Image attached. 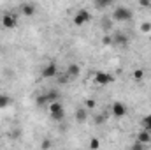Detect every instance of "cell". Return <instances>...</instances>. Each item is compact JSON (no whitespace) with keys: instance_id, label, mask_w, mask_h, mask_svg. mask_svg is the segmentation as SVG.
<instances>
[{"instance_id":"4fadbf2b","label":"cell","mask_w":151,"mask_h":150,"mask_svg":"<svg viewBox=\"0 0 151 150\" xmlns=\"http://www.w3.org/2000/svg\"><path fill=\"white\" fill-rule=\"evenodd\" d=\"M114 0H95V5L97 9H107L109 5H113Z\"/></svg>"},{"instance_id":"2e32d148","label":"cell","mask_w":151,"mask_h":150,"mask_svg":"<svg viewBox=\"0 0 151 150\" xmlns=\"http://www.w3.org/2000/svg\"><path fill=\"white\" fill-rule=\"evenodd\" d=\"M141 32H142V34H148V32H151V23H150V21L141 23Z\"/></svg>"},{"instance_id":"7402d4cb","label":"cell","mask_w":151,"mask_h":150,"mask_svg":"<svg viewBox=\"0 0 151 150\" xmlns=\"http://www.w3.org/2000/svg\"><path fill=\"white\" fill-rule=\"evenodd\" d=\"M86 108H95V101L88 99V101H86Z\"/></svg>"},{"instance_id":"8992f818","label":"cell","mask_w":151,"mask_h":150,"mask_svg":"<svg viewBox=\"0 0 151 150\" xmlns=\"http://www.w3.org/2000/svg\"><path fill=\"white\" fill-rule=\"evenodd\" d=\"M2 25L5 27V28H14L16 25H18V20H16V16L14 14H4L2 16Z\"/></svg>"},{"instance_id":"30bf717a","label":"cell","mask_w":151,"mask_h":150,"mask_svg":"<svg viewBox=\"0 0 151 150\" xmlns=\"http://www.w3.org/2000/svg\"><path fill=\"white\" fill-rule=\"evenodd\" d=\"M113 42L118 44V46H127V44H128V37H127L125 34H116L113 37Z\"/></svg>"},{"instance_id":"9a60e30c","label":"cell","mask_w":151,"mask_h":150,"mask_svg":"<svg viewBox=\"0 0 151 150\" xmlns=\"http://www.w3.org/2000/svg\"><path fill=\"white\" fill-rule=\"evenodd\" d=\"M132 76H134L135 81H142V78H144V71H142V69H135Z\"/></svg>"},{"instance_id":"603a6c76","label":"cell","mask_w":151,"mask_h":150,"mask_svg":"<svg viewBox=\"0 0 151 150\" xmlns=\"http://www.w3.org/2000/svg\"><path fill=\"white\" fill-rule=\"evenodd\" d=\"M47 147H51V143L49 141H42V149H47Z\"/></svg>"},{"instance_id":"e0dca14e","label":"cell","mask_w":151,"mask_h":150,"mask_svg":"<svg viewBox=\"0 0 151 150\" xmlns=\"http://www.w3.org/2000/svg\"><path fill=\"white\" fill-rule=\"evenodd\" d=\"M142 127H144V129H150L151 127V115H148V117L142 118Z\"/></svg>"},{"instance_id":"ffe728a7","label":"cell","mask_w":151,"mask_h":150,"mask_svg":"<svg viewBox=\"0 0 151 150\" xmlns=\"http://www.w3.org/2000/svg\"><path fill=\"white\" fill-rule=\"evenodd\" d=\"M144 147H146L144 143H141V141H137V143H135V145H134L132 149H134V150H141V149H144Z\"/></svg>"},{"instance_id":"ac0fdd59","label":"cell","mask_w":151,"mask_h":150,"mask_svg":"<svg viewBox=\"0 0 151 150\" xmlns=\"http://www.w3.org/2000/svg\"><path fill=\"white\" fill-rule=\"evenodd\" d=\"M139 5L144 7V9H150L151 7V0H139Z\"/></svg>"},{"instance_id":"7a4b0ae2","label":"cell","mask_w":151,"mask_h":150,"mask_svg":"<svg viewBox=\"0 0 151 150\" xmlns=\"http://www.w3.org/2000/svg\"><path fill=\"white\" fill-rule=\"evenodd\" d=\"M47 110H49V115L53 120H63L65 117V110H63V104L56 99V101H51L47 104Z\"/></svg>"},{"instance_id":"cb8c5ba5","label":"cell","mask_w":151,"mask_h":150,"mask_svg":"<svg viewBox=\"0 0 151 150\" xmlns=\"http://www.w3.org/2000/svg\"><path fill=\"white\" fill-rule=\"evenodd\" d=\"M148 131H150V133H151V127H150V129H148Z\"/></svg>"},{"instance_id":"52a82bcc","label":"cell","mask_w":151,"mask_h":150,"mask_svg":"<svg viewBox=\"0 0 151 150\" xmlns=\"http://www.w3.org/2000/svg\"><path fill=\"white\" fill-rule=\"evenodd\" d=\"M111 110H113V115L114 117H118V118H121V117L127 115V106H125L123 103H114Z\"/></svg>"},{"instance_id":"8fae6325","label":"cell","mask_w":151,"mask_h":150,"mask_svg":"<svg viewBox=\"0 0 151 150\" xmlns=\"http://www.w3.org/2000/svg\"><path fill=\"white\" fill-rule=\"evenodd\" d=\"M67 74L70 76V78H77V76L81 74V67H79L77 64H70V66L67 67Z\"/></svg>"},{"instance_id":"ba28073f","label":"cell","mask_w":151,"mask_h":150,"mask_svg":"<svg viewBox=\"0 0 151 150\" xmlns=\"http://www.w3.org/2000/svg\"><path fill=\"white\" fill-rule=\"evenodd\" d=\"M137 141H141V143H144V145H150L151 143V133L148 129H142V131L137 134Z\"/></svg>"},{"instance_id":"7c38bea8","label":"cell","mask_w":151,"mask_h":150,"mask_svg":"<svg viewBox=\"0 0 151 150\" xmlns=\"http://www.w3.org/2000/svg\"><path fill=\"white\" fill-rule=\"evenodd\" d=\"M21 12H23L25 16H34V14H35V7L30 5V4H23V5H21Z\"/></svg>"},{"instance_id":"44dd1931","label":"cell","mask_w":151,"mask_h":150,"mask_svg":"<svg viewBox=\"0 0 151 150\" xmlns=\"http://www.w3.org/2000/svg\"><path fill=\"white\" fill-rule=\"evenodd\" d=\"M102 42H104V44H111V42H113V37H111V36H106V37L102 39Z\"/></svg>"},{"instance_id":"9c48e42d","label":"cell","mask_w":151,"mask_h":150,"mask_svg":"<svg viewBox=\"0 0 151 150\" xmlns=\"http://www.w3.org/2000/svg\"><path fill=\"white\" fill-rule=\"evenodd\" d=\"M86 118H88V111H86V108H77V110H76V122L84 124Z\"/></svg>"},{"instance_id":"5b68a950","label":"cell","mask_w":151,"mask_h":150,"mask_svg":"<svg viewBox=\"0 0 151 150\" xmlns=\"http://www.w3.org/2000/svg\"><path fill=\"white\" fill-rule=\"evenodd\" d=\"M93 81L97 83V85H100V87H104V85H109V83H113V76L109 74V73H97L95 78H93Z\"/></svg>"},{"instance_id":"6da1fadb","label":"cell","mask_w":151,"mask_h":150,"mask_svg":"<svg viewBox=\"0 0 151 150\" xmlns=\"http://www.w3.org/2000/svg\"><path fill=\"white\" fill-rule=\"evenodd\" d=\"M111 18H113L114 21H118V23H123V21H130L134 18V12L128 7H125V5H118L113 11V16Z\"/></svg>"},{"instance_id":"5bb4252c","label":"cell","mask_w":151,"mask_h":150,"mask_svg":"<svg viewBox=\"0 0 151 150\" xmlns=\"http://www.w3.org/2000/svg\"><path fill=\"white\" fill-rule=\"evenodd\" d=\"M9 104H11V97L5 95V94H0V110L2 108H7Z\"/></svg>"},{"instance_id":"277c9868","label":"cell","mask_w":151,"mask_h":150,"mask_svg":"<svg viewBox=\"0 0 151 150\" xmlns=\"http://www.w3.org/2000/svg\"><path fill=\"white\" fill-rule=\"evenodd\" d=\"M42 78L46 79H49V78H55V76H58V66L55 64V62H49V64H46L44 67H42Z\"/></svg>"},{"instance_id":"3957f363","label":"cell","mask_w":151,"mask_h":150,"mask_svg":"<svg viewBox=\"0 0 151 150\" xmlns=\"http://www.w3.org/2000/svg\"><path fill=\"white\" fill-rule=\"evenodd\" d=\"M90 20H91V14H90L86 9H79L74 14V25L76 27H83V25H86Z\"/></svg>"},{"instance_id":"d6986e66","label":"cell","mask_w":151,"mask_h":150,"mask_svg":"<svg viewBox=\"0 0 151 150\" xmlns=\"http://www.w3.org/2000/svg\"><path fill=\"white\" fill-rule=\"evenodd\" d=\"M99 147H100L99 140H90V149H99Z\"/></svg>"}]
</instances>
